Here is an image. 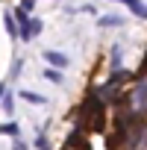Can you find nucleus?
Wrapping results in <instances>:
<instances>
[{
  "instance_id": "f257e3e1",
  "label": "nucleus",
  "mask_w": 147,
  "mask_h": 150,
  "mask_svg": "<svg viewBox=\"0 0 147 150\" xmlns=\"http://www.w3.org/2000/svg\"><path fill=\"white\" fill-rule=\"evenodd\" d=\"M83 121L88 124L91 132H103L106 129V115H103V97L100 94H88L86 103H83Z\"/></svg>"
},
{
  "instance_id": "f03ea898",
  "label": "nucleus",
  "mask_w": 147,
  "mask_h": 150,
  "mask_svg": "<svg viewBox=\"0 0 147 150\" xmlns=\"http://www.w3.org/2000/svg\"><path fill=\"white\" fill-rule=\"evenodd\" d=\"M118 3H124L135 18H141V21H147V6H144V0H118Z\"/></svg>"
},
{
  "instance_id": "7ed1b4c3",
  "label": "nucleus",
  "mask_w": 147,
  "mask_h": 150,
  "mask_svg": "<svg viewBox=\"0 0 147 150\" xmlns=\"http://www.w3.org/2000/svg\"><path fill=\"white\" fill-rule=\"evenodd\" d=\"M68 144H71L74 150H88V141H86V135H83V127H77V129L68 135Z\"/></svg>"
},
{
  "instance_id": "20e7f679",
  "label": "nucleus",
  "mask_w": 147,
  "mask_h": 150,
  "mask_svg": "<svg viewBox=\"0 0 147 150\" xmlns=\"http://www.w3.org/2000/svg\"><path fill=\"white\" fill-rule=\"evenodd\" d=\"M44 59H47L56 71H59V68H68V62H71L65 53H56V50H44Z\"/></svg>"
},
{
  "instance_id": "39448f33",
  "label": "nucleus",
  "mask_w": 147,
  "mask_h": 150,
  "mask_svg": "<svg viewBox=\"0 0 147 150\" xmlns=\"http://www.w3.org/2000/svg\"><path fill=\"white\" fill-rule=\"evenodd\" d=\"M121 24H124L121 15H100L97 18V27H121Z\"/></svg>"
},
{
  "instance_id": "423d86ee",
  "label": "nucleus",
  "mask_w": 147,
  "mask_h": 150,
  "mask_svg": "<svg viewBox=\"0 0 147 150\" xmlns=\"http://www.w3.org/2000/svg\"><path fill=\"white\" fill-rule=\"evenodd\" d=\"M21 97H24L27 103H38V106L47 103V97H41V94H35V91H21Z\"/></svg>"
},
{
  "instance_id": "0eeeda50",
  "label": "nucleus",
  "mask_w": 147,
  "mask_h": 150,
  "mask_svg": "<svg viewBox=\"0 0 147 150\" xmlns=\"http://www.w3.org/2000/svg\"><path fill=\"white\" fill-rule=\"evenodd\" d=\"M3 21H6V33H9L12 38H18V27H15V18H12V12H6V15H3Z\"/></svg>"
},
{
  "instance_id": "6e6552de",
  "label": "nucleus",
  "mask_w": 147,
  "mask_h": 150,
  "mask_svg": "<svg viewBox=\"0 0 147 150\" xmlns=\"http://www.w3.org/2000/svg\"><path fill=\"white\" fill-rule=\"evenodd\" d=\"M44 77H47L50 83H62V74H59L56 68H47V71H44Z\"/></svg>"
},
{
  "instance_id": "1a4fd4ad",
  "label": "nucleus",
  "mask_w": 147,
  "mask_h": 150,
  "mask_svg": "<svg viewBox=\"0 0 147 150\" xmlns=\"http://www.w3.org/2000/svg\"><path fill=\"white\" fill-rule=\"evenodd\" d=\"M112 65H115V71H118V65H121V47H118V44L112 47Z\"/></svg>"
},
{
  "instance_id": "9d476101",
  "label": "nucleus",
  "mask_w": 147,
  "mask_h": 150,
  "mask_svg": "<svg viewBox=\"0 0 147 150\" xmlns=\"http://www.w3.org/2000/svg\"><path fill=\"white\" fill-rule=\"evenodd\" d=\"M0 132H9V135H18V124H3Z\"/></svg>"
},
{
  "instance_id": "9b49d317",
  "label": "nucleus",
  "mask_w": 147,
  "mask_h": 150,
  "mask_svg": "<svg viewBox=\"0 0 147 150\" xmlns=\"http://www.w3.org/2000/svg\"><path fill=\"white\" fill-rule=\"evenodd\" d=\"M21 3H24V6H21V12H33L38 0H21Z\"/></svg>"
},
{
  "instance_id": "f8f14e48",
  "label": "nucleus",
  "mask_w": 147,
  "mask_h": 150,
  "mask_svg": "<svg viewBox=\"0 0 147 150\" xmlns=\"http://www.w3.org/2000/svg\"><path fill=\"white\" fill-rule=\"evenodd\" d=\"M35 147H38V150H50V144H47V138H44V135H38V141H35Z\"/></svg>"
},
{
  "instance_id": "ddd939ff",
  "label": "nucleus",
  "mask_w": 147,
  "mask_h": 150,
  "mask_svg": "<svg viewBox=\"0 0 147 150\" xmlns=\"http://www.w3.org/2000/svg\"><path fill=\"white\" fill-rule=\"evenodd\" d=\"M3 106H6V112H9V115H12V112H15V106H12V94H9V97H6V100H3Z\"/></svg>"
},
{
  "instance_id": "4468645a",
  "label": "nucleus",
  "mask_w": 147,
  "mask_h": 150,
  "mask_svg": "<svg viewBox=\"0 0 147 150\" xmlns=\"http://www.w3.org/2000/svg\"><path fill=\"white\" fill-rule=\"evenodd\" d=\"M3 91H6V86H3V83H0V94H3Z\"/></svg>"
}]
</instances>
